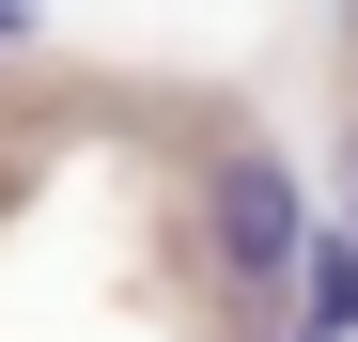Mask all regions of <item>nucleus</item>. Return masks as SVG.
Masks as SVG:
<instances>
[{
    "mask_svg": "<svg viewBox=\"0 0 358 342\" xmlns=\"http://www.w3.org/2000/svg\"><path fill=\"white\" fill-rule=\"evenodd\" d=\"M203 234H218L234 280H280V265H312V187L280 156H218L203 171Z\"/></svg>",
    "mask_w": 358,
    "mask_h": 342,
    "instance_id": "nucleus-1",
    "label": "nucleus"
},
{
    "mask_svg": "<svg viewBox=\"0 0 358 342\" xmlns=\"http://www.w3.org/2000/svg\"><path fill=\"white\" fill-rule=\"evenodd\" d=\"M296 342H358V234L296 265Z\"/></svg>",
    "mask_w": 358,
    "mask_h": 342,
    "instance_id": "nucleus-2",
    "label": "nucleus"
},
{
    "mask_svg": "<svg viewBox=\"0 0 358 342\" xmlns=\"http://www.w3.org/2000/svg\"><path fill=\"white\" fill-rule=\"evenodd\" d=\"M343 171H358V140H343Z\"/></svg>",
    "mask_w": 358,
    "mask_h": 342,
    "instance_id": "nucleus-3",
    "label": "nucleus"
}]
</instances>
